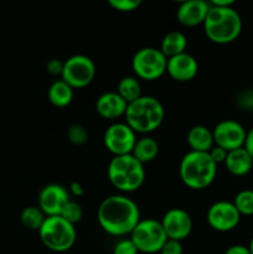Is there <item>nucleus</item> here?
<instances>
[{
  "label": "nucleus",
  "instance_id": "473e14b6",
  "mask_svg": "<svg viewBox=\"0 0 253 254\" xmlns=\"http://www.w3.org/2000/svg\"><path fill=\"white\" fill-rule=\"evenodd\" d=\"M227 153H228V151H226L225 149L220 148V146H216V145H213V148L211 149L210 151H208L211 159H212V160L215 161L217 165H218V164H221V163H225L226 156H227Z\"/></svg>",
  "mask_w": 253,
  "mask_h": 254
},
{
  "label": "nucleus",
  "instance_id": "a211bd4d",
  "mask_svg": "<svg viewBox=\"0 0 253 254\" xmlns=\"http://www.w3.org/2000/svg\"><path fill=\"white\" fill-rule=\"evenodd\" d=\"M223 164L228 173L232 174L233 176H245L252 170L253 159L243 146V148L228 151Z\"/></svg>",
  "mask_w": 253,
  "mask_h": 254
},
{
  "label": "nucleus",
  "instance_id": "393cba45",
  "mask_svg": "<svg viewBox=\"0 0 253 254\" xmlns=\"http://www.w3.org/2000/svg\"><path fill=\"white\" fill-rule=\"evenodd\" d=\"M232 202L241 216L253 215V190L240 191Z\"/></svg>",
  "mask_w": 253,
  "mask_h": 254
},
{
  "label": "nucleus",
  "instance_id": "6e6552de",
  "mask_svg": "<svg viewBox=\"0 0 253 254\" xmlns=\"http://www.w3.org/2000/svg\"><path fill=\"white\" fill-rule=\"evenodd\" d=\"M130 240L135 245L138 252L159 253L168 241L160 221L154 218H145L139 221L138 225L130 233Z\"/></svg>",
  "mask_w": 253,
  "mask_h": 254
},
{
  "label": "nucleus",
  "instance_id": "72a5a7b5",
  "mask_svg": "<svg viewBox=\"0 0 253 254\" xmlns=\"http://www.w3.org/2000/svg\"><path fill=\"white\" fill-rule=\"evenodd\" d=\"M225 254H251V251L243 245H233L226 250Z\"/></svg>",
  "mask_w": 253,
  "mask_h": 254
},
{
  "label": "nucleus",
  "instance_id": "6ab92c4d",
  "mask_svg": "<svg viewBox=\"0 0 253 254\" xmlns=\"http://www.w3.org/2000/svg\"><path fill=\"white\" fill-rule=\"evenodd\" d=\"M186 141L192 151L208 153L215 145L212 130L205 126H193L186 135Z\"/></svg>",
  "mask_w": 253,
  "mask_h": 254
},
{
  "label": "nucleus",
  "instance_id": "cd10ccee",
  "mask_svg": "<svg viewBox=\"0 0 253 254\" xmlns=\"http://www.w3.org/2000/svg\"><path fill=\"white\" fill-rule=\"evenodd\" d=\"M108 4L114 10L121 12H130L141 5L140 0H109Z\"/></svg>",
  "mask_w": 253,
  "mask_h": 254
},
{
  "label": "nucleus",
  "instance_id": "423d86ee",
  "mask_svg": "<svg viewBox=\"0 0 253 254\" xmlns=\"http://www.w3.org/2000/svg\"><path fill=\"white\" fill-rule=\"evenodd\" d=\"M39 236L47 250L62 253L73 247L77 240V231L73 225L63 220L61 216H51L46 217L39 230Z\"/></svg>",
  "mask_w": 253,
  "mask_h": 254
},
{
  "label": "nucleus",
  "instance_id": "c85d7f7f",
  "mask_svg": "<svg viewBox=\"0 0 253 254\" xmlns=\"http://www.w3.org/2000/svg\"><path fill=\"white\" fill-rule=\"evenodd\" d=\"M135 245L130 238H124V240L118 241L113 248V254H138Z\"/></svg>",
  "mask_w": 253,
  "mask_h": 254
},
{
  "label": "nucleus",
  "instance_id": "39448f33",
  "mask_svg": "<svg viewBox=\"0 0 253 254\" xmlns=\"http://www.w3.org/2000/svg\"><path fill=\"white\" fill-rule=\"evenodd\" d=\"M107 175L112 185L123 193L134 192L145 180V169L131 154L113 156L107 168Z\"/></svg>",
  "mask_w": 253,
  "mask_h": 254
},
{
  "label": "nucleus",
  "instance_id": "f8f14e48",
  "mask_svg": "<svg viewBox=\"0 0 253 254\" xmlns=\"http://www.w3.org/2000/svg\"><path fill=\"white\" fill-rule=\"evenodd\" d=\"M206 220L212 230L230 232L238 226L241 215L231 201H217L208 207Z\"/></svg>",
  "mask_w": 253,
  "mask_h": 254
},
{
  "label": "nucleus",
  "instance_id": "ddd939ff",
  "mask_svg": "<svg viewBox=\"0 0 253 254\" xmlns=\"http://www.w3.org/2000/svg\"><path fill=\"white\" fill-rule=\"evenodd\" d=\"M168 240H186L192 231V218L183 208H170L164 213L160 221Z\"/></svg>",
  "mask_w": 253,
  "mask_h": 254
},
{
  "label": "nucleus",
  "instance_id": "20e7f679",
  "mask_svg": "<svg viewBox=\"0 0 253 254\" xmlns=\"http://www.w3.org/2000/svg\"><path fill=\"white\" fill-rule=\"evenodd\" d=\"M126 123L136 134H149L159 128L165 118L163 103L153 96H141L126 107Z\"/></svg>",
  "mask_w": 253,
  "mask_h": 254
},
{
  "label": "nucleus",
  "instance_id": "7c9ffc66",
  "mask_svg": "<svg viewBox=\"0 0 253 254\" xmlns=\"http://www.w3.org/2000/svg\"><path fill=\"white\" fill-rule=\"evenodd\" d=\"M159 253L160 254H183L184 253L183 245H181V242H179V241L168 240Z\"/></svg>",
  "mask_w": 253,
  "mask_h": 254
},
{
  "label": "nucleus",
  "instance_id": "9d476101",
  "mask_svg": "<svg viewBox=\"0 0 253 254\" xmlns=\"http://www.w3.org/2000/svg\"><path fill=\"white\" fill-rule=\"evenodd\" d=\"M136 133L126 123H113L106 129L103 135L104 146L114 156L128 155L136 143Z\"/></svg>",
  "mask_w": 253,
  "mask_h": 254
},
{
  "label": "nucleus",
  "instance_id": "4be33fe9",
  "mask_svg": "<svg viewBox=\"0 0 253 254\" xmlns=\"http://www.w3.org/2000/svg\"><path fill=\"white\" fill-rule=\"evenodd\" d=\"M47 97L52 106L57 107V108H63V107L69 106L73 99V88L62 79H56L50 86Z\"/></svg>",
  "mask_w": 253,
  "mask_h": 254
},
{
  "label": "nucleus",
  "instance_id": "bb28decb",
  "mask_svg": "<svg viewBox=\"0 0 253 254\" xmlns=\"http://www.w3.org/2000/svg\"><path fill=\"white\" fill-rule=\"evenodd\" d=\"M67 138L73 145H84L88 141V130L82 124H71L67 129Z\"/></svg>",
  "mask_w": 253,
  "mask_h": 254
},
{
  "label": "nucleus",
  "instance_id": "2f4dec72",
  "mask_svg": "<svg viewBox=\"0 0 253 254\" xmlns=\"http://www.w3.org/2000/svg\"><path fill=\"white\" fill-rule=\"evenodd\" d=\"M63 64L64 62L60 61L59 59L50 60L46 64L47 72L52 76H61L62 71H63Z\"/></svg>",
  "mask_w": 253,
  "mask_h": 254
},
{
  "label": "nucleus",
  "instance_id": "f257e3e1",
  "mask_svg": "<svg viewBox=\"0 0 253 254\" xmlns=\"http://www.w3.org/2000/svg\"><path fill=\"white\" fill-rule=\"evenodd\" d=\"M102 230L111 236L130 235L140 221L138 205L126 195H111L104 198L97 210Z\"/></svg>",
  "mask_w": 253,
  "mask_h": 254
},
{
  "label": "nucleus",
  "instance_id": "4468645a",
  "mask_svg": "<svg viewBox=\"0 0 253 254\" xmlns=\"http://www.w3.org/2000/svg\"><path fill=\"white\" fill-rule=\"evenodd\" d=\"M69 198V191L59 184H49L41 189L39 193V207L46 217L60 216Z\"/></svg>",
  "mask_w": 253,
  "mask_h": 254
},
{
  "label": "nucleus",
  "instance_id": "1a4fd4ad",
  "mask_svg": "<svg viewBox=\"0 0 253 254\" xmlns=\"http://www.w3.org/2000/svg\"><path fill=\"white\" fill-rule=\"evenodd\" d=\"M96 76V64L86 55H73L63 64L61 79L73 89L88 86Z\"/></svg>",
  "mask_w": 253,
  "mask_h": 254
},
{
  "label": "nucleus",
  "instance_id": "f3484780",
  "mask_svg": "<svg viewBox=\"0 0 253 254\" xmlns=\"http://www.w3.org/2000/svg\"><path fill=\"white\" fill-rule=\"evenodd\" d=\"M126 107V102L117 92H106L96 102L97 113L104 119H117L124 116Z\"/></svg>",
  "mask_w": 253,
  "mask_h": 254
},
{
  "label": "nucleus",
  "instance_id": "0eeeda50",
  "mask_svg": "<svg viewBox=\"0 0 253 254\" xmlns=\"http://www.w3.org/2000/svg\"><path fill=\"white\" fill-rule=\"evenodd\" d=\"M168 59L156 47H143L134 54L131 68L136 78L155 81L166 73Z\"/></svg>",
  "mask_w": 253,
  "mask_h": 254
},
{
  "label": "nucleus",
  "instance_id": "b1692460",
  "mask_svg": "<svg viewBox=\"0 0 253 254\" xmlns=\"http://www.w3.org/2000/svg\"><path fill=\"white\" fill-rule=\"evenodd\" d=\"M46 220V215L41 211L39 206H27L21 211L20 215V221L22 226L30 231H37L44 225Z\"/></svg>",
  "mask_w": 253,
  "mask_h": 254
},
{
  "label": "nucleus",
  "instance_id": "a878e982",
  "mask_svg": "<svg viewBox=\"0 0 253 254\" xmlns=\"http://www.w3.org/2000/svg\"><path fill=\"white\" fill-rule=\"evenodd\" d=\"M60 216H61L63 220H66L67 222H69L71 225L74 226L76 223H78L79 221L82 220V217H83V210H82L81 205H79L78 202L69 200L68 202H67V205L63 207V210H62Z\"/></svg>",
  "mask_w": 253,
  "mask_h": 254
},
{
  "label": "nucleus",
  "instance_id": "aec40b11",
  "mask_svg": "<svg viewBox=\"0 0 253 254\" xmlns=\"http://www.w3.org/2000/svg\"><path fill=\"white\" fill-rule=\"evenodd\" d=\"M188 47V37L181 31H170L163 37L160 44V51L166 56V59L176 56L186 52Z\"/></svg>",
  "mask_w": 253,
  "mask_h": 254
},
{
  "label": "nucleus",
  "instance_id": "4c0bfd02",
  "mask_svg": "<svg viewBox=\"0 0 253 254\" xmlns=\"http://www.w3.org/2000/svg\"><path fill=\"white\" fill-rule=\"evenodd\" d=\"M248 248H250V251H251V254H253V237H252V240H251V242H250V246H248Z\"/></svg>",
  "mask_w": 253,
  "mask_h": 254
},
{
  "label": "nucleus",
  "instance_id": "9b49d317",
  "mask_svg": "<svg viewBox=\"0 0 253 254\" xmlns=\"http://www.w3.org/2000/svg\"><path fill=\"white\" fill-rule=\"evenodd\" d=\"M212 134L216 146H220L226 151H231L245 146L247 130L237 121L225 119L216 124Z\"/></svg>",
  "mask_w": 253,
  "mask_h": 254
},
{
  "label": "nucleus",
  "instance_id": "dca6fc26",
  "mask_svg": "<svg viewBox=\"0 0 253 254\" xmlns=\"http://www.w3.org/2000/svg\"><path fill=\"white\" fill-rule=\"evenodd\" d=\"M210 10V2L205 0H186L178 6L176 19L181 25L188 27L203 25Z\"/></svg>",
  "mask_w": 253,
  "mask_h": 254
},
{
  "label": "nucleus",
  "instance_id": "412c9836",
  "mask_svg": "<svg viewBox=\"0 0 253 254\" xmlns=\"http://www.w3.org/2000/svg\"><path fill=\"white\" fill-rule=\"evenodd\" d=\"M159 154V144L151 136H141L136 139V143L134 145L131 155L140 161L141 164H148L155 160Z\"/></svg>",
  "mask_w": 253,
  "mask_h": 254
},
{
  "label": "nucleus",
  "instance_id": "c9c22d12",
  "mask_svg": "<svg viewBox=\"0 0 253 254\" xmlns=\"http://www.w3.org/2000/svg\"><path fill=\"white\" fill-rule=\"evenodd\" d=\"M68 190L71 191L74 196H77V197H79V196H82L84 193L83 186H82L79 183H77V181H73V183L69 184Z\"/></svg>",
  "mask_w": 253,
  "mask_h": 254
},
{
  "label": "nucleus",
  "instance_id": "f704fd0d",
  "mask_svg": "<svg viewBox=\"0 0 253 254\" xmlns=\"http://www.w3.org/2000/svg\"><path fill=\"white\" fill-rule=\"evenodd\" d=\"M245 149L248 151V154H250L253 159V127L247 131V136H246L245 141Z\"/></svg>",
  "mask_w": 253,
  "mask_h": 254
},
{
  "label": "nucleus",
  "instance_id": "e433bc0d",
  "mask_svg": "<svg viewBox=\"0 0 253 254\" xmlns=\"http://www.w3.org/2000/svg\"><path fill=\"white\" fill-rule=\"evenodd\" d=\"M210 4L213 5V6L228 7V6H233L235 1H233V0H212V1H210Z\"/></svg>",
  "mask_w": 253,
  "mask_h": 254
},
{
  "label": "nucleus",
  "instance_id": "f03ea898",
  "mask_svg": "<svg viewBox=\"0 0 253 254\" xmlns=\"http://www.w3.org/2000/svg\"><path fill=\"white\" fill-rule=\"evenodd\" d=\"M203 30L210 41L218 45L231 44L242 31V19L233 6L220 7L210 4Z\"/></svg>",
  "mask_w": 253,
  "mask_h": 254
},
{
  "label": "nucleus",
  "instance_id": "5701e85b",
  "mask_svg": "<svg viewBox=\"0 0 253 254\" xmlns=\"http://www.w3.org/2000/svg\"><path fill=\"white\" fill-rule=\"evenodd\" d=\"M117 93L126 102V104L136 101L141 97V86L140 82L136 77L126 76L119 81L117 87Z\"/></svg>",
  "mask_w": 253,
  "mask_h": 254
},
{
  "label": "nucleus",
  "instance_id": "2eb2a0df",
  "mask_svg": "<svg viewBox=\"0 0 253 254\" xmlns=\"http://www.w3.org/2000/svg\"><path fill=\"white\" fill-rule=\"evenodd\" d=\"M198 72L197 60L192 55L184 52L168 59L166 73L178 82H189L196 77Z\"/></svg>",
  "mask_w": 253,
  "mask_h": 254
},
{
  "label": "nucleus",
  "instance_id": "c756f323",
  "mask_svg": "<svg viewBox=\"0 0 253 254\" xmlns=\"http://www.w3.org/2000/svg\"><path fill=\"white\" fill-rule=\"evenodd\" d=\"M237 104L241 109L253 112V89H245L237 97Z\"/></svg>",
  "mask_w": 253,
  "mask_h": 254
},
{
  "label": "nucleus",
  "instance_id": "7ed1b4c3",
  "mask_svg": "<svg viewBox=\"0 0 253 254\" xmlns=\"http://www.w3.org/2000/svg\"><path fill=\"white\" fill-rule=\"evenodd\" d=\"M179 174L184 185L192 190L207 189L217 176V164L208 153L190 150L183 156Z\"/></svg>",
  "mask_w": 253,
  "mask_h": 254
}]
</instances>
